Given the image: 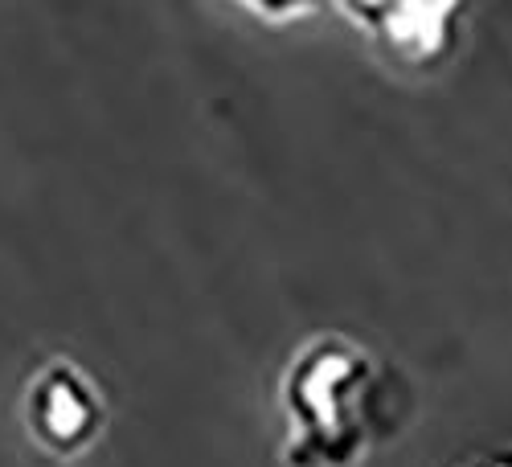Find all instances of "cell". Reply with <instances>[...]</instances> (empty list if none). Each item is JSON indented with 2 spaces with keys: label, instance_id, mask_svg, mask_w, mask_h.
<instances>
[{
  "label": "cell",
  "instance_id": "cell-4",
  "mask_svg": "<svg viewBox=\"0 0 512 467\" xmlns=\"http://www.w3.org/2000/svg\"><path fill=\"white\" fill-rule=\"evenodd\" d=\"M484 467H512V459H496V463H484Z\"/></svg>",
  "mask_w": 512,
  "mask_h": 467
},
{
  "label": "cell",
  "instance_id": "cell-2",
  "mask_svg": "<svg viewBox=\"0 0 512 467\" xmlns=\"http://www.w3.org/2000/svg\"><path fill=\"white\" fill-rule=\"evenodd\" d=\"M369 21H377V37L410 62H435L451 46V21L459 17L455 5H386L369 9Z\"/></svg>",
  "mask_w": 512,
  "mask_h": 467
},
{
  "label": "cell",
  "instance_id": "cell-1",
  "mask_svg": "<svg viewBox=\"0 0 512 467\" xmlns=\"http://www.w3.org/2000/svg\"><path fill=\"white\" fill-rule=\"evenodd\" d=\"M377 369L353 345L328 341L300 373V414L308 427V451L320 467H353L369 439V398Z\"/></svg>",
  "mask_w": 512,
  "mask_h": 467
},
{
  "label": "cell",
  "instance_id": "cell-3",
  "mask_svg": "<svg viewBox=\"0 0 512 467\" xmlns=\"http://www.w3.org/2000/svg\"><path fill=\"white\" fill-rule=\"evenodd\" d=\"M62 394H66V369H54L37 386L41 431L62 439V443H70L74 435L87 431V422H91V398H87V390H82V386H74L70 398H62Z\"/></svg>",
  "mask_w": 512,
  "mask_h": 467
}]
</instances>
